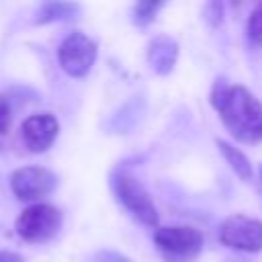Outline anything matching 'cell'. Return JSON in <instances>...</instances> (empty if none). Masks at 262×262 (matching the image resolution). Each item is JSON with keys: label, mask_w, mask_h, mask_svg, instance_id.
I'll list each match as a JSON object with an SVG mask.
<instances>
[{"label": "cell", "mask_w": 262, "mask_h": 262, "mask_svg": "<svg viewBox=\"0 0 262 262\" xmlns=\"http://www.w3.org/2000/svg\"><path fill=\"white\" fill-rule=\"evenodd\" d=\"M211 104L233 139L239 143L262 141V102L248 88L217 82L211 90Z\"/></svg>", "instance_id": "6da1fadb"}, {"label": "cell", "mask_w": 262, "mask_h": 262, "mask_svg": "<svg viewBox=\"0 0 262 262\" xmlns=\"http://www.w3.org/2000/svg\"><path fill=\"white\" fill-rule=\"evenodd\" d=\"M111 188L115 199L145 227L158 225V209L149 196V192L143 188V184L129 174L123 168H117L111 172Z\"/></svg>", "instance_id": "7a4b0ae2"}, {"label": "cell", "mask_w": 262, "mask_h": 262, "mask_svg": "<svg viewBox=\"0 0 262 262\" xmlns=\"http://www.w3.org/2000/svg\"><path fill=\"white\" fill-rule=\"evenodd\" d=\"M61 227V211L47 203H35L27 207L14 223L20 239L29 244H43L51 239Z\"/></svg>", "instance_id": "3957f363"}, {"label": "cell", "mask_w": 262, "mask_h": 262, "mask_svg": "<svg viewBox=\"0 0 262 262\" xmlns=\"http://www.w3.org/2000/svg\"><path fill=\"white\" fill-rule=\"evenodd\" d=\"M154 244L168 260H192L203 248V233L190 225H164L156 229Z\"/></svg>", "instance_id": "277c9868"}, {"label": "cell", "mask_w": 262, "mask_h": 262, "mask_svg": "<svg viewBox=\"0 0 262 262\" xmlns=\"http://www.w3.org/2000/svg\"><path fill=\"white\" fill-rule=\"evenodd\" d=\"M219 242L231 250L239 252H260L262 250V221L248 215H229L219 225Z\"/></svg>", "instance_id": "5b68a950"}, {"label": "cell", "mask_w": 262, "mask_h": 262, "mask_svg": "<svg viewBox=\"0 0 262 262\" xmlns=\"http://www.w3.org/2000/svg\"><path fill=\"white\" fill-rule=\"evenodd\" d=\"M96 53H98L96 43L80 31L70 33L57 47V59L61 70L74 78H82L90 72V68L94 66Z\"/></svg>", "instance_id": "8992f818"}, {"label": "cell", "mask_w": 262, "mask_h": 262, "mask_svg": "<svg viewBox=\"0 0 262 262\" xmlns=\"http://www.w3.org/2000/svg\"><path fill=\"white\" fill-rule=\"evenodd\" d=\"M55 186L57 176L43 166H25L10 176V188L18 201H39L51 194Z\"/></svg>", "instance_id": "52a82bcc"}, {"label": "cell", "mask_w": 262, "mask_h": 262, "mask_svg": "<svg viewBox=\"0 0 262 262\" xmlns=\"http://www.w3.org/2000/svg\"><path fill=\"white\" fill-rule=\"evenodd\" d=\"M57 133H59V123L49 113L31 115L29 119H25V123L20 127L23 141L33 154H41V151L49 149L53 145Z\"/></svg>", "instance_id": "ba28073f"}, {"label": "cell", "mask_w": 262, "mask_h": 262, "mask_svg": "<svg viewBox=\"0 0 262 262\" xmlns=\"http://www.w3.org/2000/svg\"><path fill=\"white\" fill-rule=\"evenodd\" d=\"M145 59H147L149 68L156 74L166 76L176 66V59H178V43L172 37H168V35H158V37H154L147 43Z\"/></svg>", "instance_id": "9c48e42d"}, {"label": "cell", "mask_w": 262, "mask_h": 262, "mask_svg": "<svg viewBox=\"0 0 262 262\" xmlns=\"http://www.w3.org/2000/svg\"><path fill=\"white\" fill-rule=\"evenodd\" d=\"M217 143V147H219V151H221V156L225 158V162L231 166V170L242 178V180H252V176H254V172H252V164H250V160L246 158V154L242 151V149H237V147H233V145H229L227 141H223V139H217L215 141Z\"/></svg>", "instance_id": "30bf717a"}, {"label": "cell", "mask_w": 262, "mask_h": 262, "mask_svg": "<svg viewBox=\"0 0 262 262\" xmlns=\"http://www.w3.org/2000/svg\"><path fill=\"white\" fill-rule=\"evenodd\" d=\"M78 12H80V6L74 2H45L39 8L35 20L39 25L55 23V20H70V18H76Z\"/></svg>", "instance_id": "8fae6325"}, {"label": "cell", "mask_w": 262, "mask_h": 262, "mask_svg": "<svg viewBox=\"0 0 262 262\" xmlns=\"http://www.w3.org/2000/svg\"><path fill=\"white\" fill-rule=\"evenodd\" d=\"M164 8V2H149V0H141L133 6V23L137 27H147L154 23L158 10Z\"/></svg>", "instance_id": "7c38bea8"}, {"label": "cell", "mask_w": 262, "mask_h": 262, "mask_svg": "<svg viewBox=\"0 0 262 262\" xmlns=\"http://www.w3.org/2000/svg\"><path fill=\"white\" fill-rule=\"evenodd\" d=\"M248 35L256 45H262V2L254 6L248 18Z\"/></svg>", "instance_id": "4fadbf2b"}, {"label": "cell", "mask_w": 262, "mask_h": 262, "mask_svg": "<svg viewBox=\"0 0 262 262\" xmlns=\"http://www.w3.org/2000/svg\"><path fill=\"white\" fill-rule=\"evenodd\" d=\"M203 18L211 29H217L223 20V4L221 2H207L203 8Z\"/></svg>", "instance_id": "5bb4252c"}, {"label": "cell", "mask_w": 262, "mask_h": 262, "mask_svg": "<svg viewBox=\"0 0 262 262\" xmlns=\"http://www.w3.org/2000/svg\"><path fill=\"white\" fill-rule=\"evenodd\" d=\"M10 121H12L10 98H6L4 94H0V137L8 133V129H10Z\"/></svg>", "instance_id": "9a60e30c"}, {"label": "cell", "mask_w": 262, "mask_h": 262, "mask_svg": "<svg viewBox=\"0 0 262 262\" xmlns=\"http://www.w3.org/2000/svg\"><path fill=\"white\" fill-rule=\"evenodd\" d=\"M88 262H131L127 256L119 254V252H113V250H100L96 254L90 256Z\"/></svg>", "instance_id": "2e32d148"}, {"label": "cell", "mask_w": 262, "mask_h": 262, "mask_svg": "<svg viewBox=\"0 0 262 262\" xmlns=\"http://www.w3.org/2000/svg\"><path fill=\"white\" fill-rule=\"evenodd\" d=\"M0 262H25V260L14 252H0Z\"/></svg>", "instance_id": "e0dca14e"}, {"label": "cell", "mask_w": 262, "mask_h": 262, "mask_svg": "<svg viewBox=\"0 0 262 262\" xmlns=\"http://www.w3.org/2000/svg\"><path fill=\"white\" fill-rule=\"evenodd\" d=\"M260 180H262V168H260Z\"/></svg>", "instance_id": "ac0fdd59"}]
</instances>
